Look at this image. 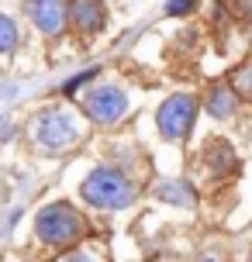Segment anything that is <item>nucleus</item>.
<instances>
[{
    "mask_svg": "<svg viewBox=\"0 0 252 262\" xmlns=\"http://www.w3.org/2000/svg\"><path fill=\"white\" fill-rule=\"evenodd\" d=\"M31 231H35V242H38L41 249L69 252V249H76V245L87 242L90 221L69 200H49V204L38 207L35 221H31Z\"/></svg>",
    "mask_w": 252,
    "mask_h": 262,
    "instance_id": "nucleus-1",
    "label": "nucleus"
},
{
    "mask_svg": "<svg viewBox=\"0 0 252 262\" xmlns=\"http://www.w3.org/2000/svg\"><path fill=\"white\" fill-rule=\"evenodd\" d=\"M138 193H142L138 180L114 162L93 166L80 183V200L93 210H128L138 200Z\"/></svg>",
    "mask_w": 252,
    "mask_h": 262,
    "instance_id": "nucleus-2",
    "label": "nucleus"
},
{
    "mask_svg": "<svg viewBox=\"0 0 252 262\" xmlns=\"http://www.w3.org/2000/svg\"><path fill=\"white\" fill-rule=\"evenodd\" d=\"M28 135H31L35 148H41V152H66L83 138V128L76 114L66 107H41L28 124Z\"/></svg>",
    "mask_w": 252,
    "mask_h": 262,
    "instance_id": "nucleus-3",
    "label": "nucleus"
},
{
    "mask_svg": "<svg viewBox=\"0 0 252 262\" xmlns=\"http://www.w3.org/2000/svg\"><path fill=\"white\" fill-rule=\"evenodd\" d=\"M80 107L90 124H97V128H118L121 121L128 118L132 100H128L124 86H118V83H97V86H90L83 93Z\"/></svg>",
    "mask_w": 252,
    "mask_h": 262,
    "instance_id": "nucleus-4",
    "label": "nucleus"
},
{
    "mask_svg": "<svg viewBox=\"0 0 252 262\" xmlns=\"http://www.w3.org/2000/svg\"><path fill=\"white\" fill-rule=\"evenodd\" d=\"M200 100L194 93H170L159 107H156V128H159L162 142H183L186 135L194 131V121H197Z\"/></svg>",
    "mask_w": 252,
    "mask_h": 262,
    "instance_id": "nucleus-5",
    "label": "nucleus"
},
{
    "mask_svg": "<svg viewBox=\"0 0 252 262\" xmlns=\"http://www.w3.org/2000/svg\"><path fill=\"white\" fill-rule=\"evenodd\" d=\"M25 14L45 38H59L69 25V0H25Z\"/></svg>",
    "mask_w": 252,
    "mask_h": 262,
    "instance_id": "nucleus-6",
    "label": "nucleus"
},
{
    "mask_svg": "<svg viewBox=\"0 0 252 262\" xmlns=\"http://www.w3.org/2000/svg\"><path fill=\"white\" fill-rule=\"evenodd\" d=\"M107 21L104 0H69V25L80 35H97Z\"/></svg>",
    "mask_w": 252,
    "mask_h": 262,
    "instance_id": "nucleus-7",
    "label": "nucleus"
},
{
    "mask_svg": "<svg viewBox=\"0 0 252 262\" xmlns=\"http://www.w3.org/2000/svg\"><path fill=\"white\" fill-rule=\"evenodd\" d=\"M156 200L162 204H173V207H194L197 204V190L190 186V180H159L152 186Z\"/></svg>",
    "mask_w": 252,
    "mask_h": 262,
    "instance_id": "nucleus-8",
    "label": "nucleus"
},
{
    "mask_svg": "<svg viewBox=\"0 0 252 262\" xmlns=\"http://www.w3.org/2000/svg\"><path fill=\"white\" fill-rule=\"evenodd\" d=\"M239 93L232 90L228 83H218V86H211L207 90V100H204V107H207V114H211L214 121H228L235 118V111H239Z\"/></svg>",
    "mask_w": 252,
    "mask_h": 262,
    "instance_id": "nucleus-9",
    "label": "nucleus"
},
{
    "mask_svg": "<svg viewBox=\"0 0 252 262\" xmlns=\"http://www.w3.org/2000/svg\"><path fill=\"white\" fill-rule=\"evenodd\" d=\"M207 162H211V172L214 176H228V172H235V152H232V145L228 142H211L207 145Z\"/></svg>",
    "mask_w": 252,
    "mask_h": 262,
    "instance_id": "nucleus-10",
    "label": "nucleus"
},
{
    "mask_svg": "<svg viewBox=\"0 0 252 262\" xmlns=\"http://www.w3.org/2000/svg\"><path fill=\"white\" fill-rule=\"evenodd\" d=\"M228 86L239 93V100L252 104V59H249V62H242L239 69L232 73V83H228Z\"/></svg>",
    "mask_w": 252,
    "mask_h": 262,
    "instance_id": "nucleus-11",
    "label": "nucleus"
},
{
    "mask_svg": "<svg viewBox=\"0 0 252 262\" xmlns=\"http://www.w3.org/2000/svg\"><path fill=\"white\" fill-rule=\"evenodd\" d=\"M55 262H111L100 249H93V245H76V249H69V252H59L55 255Z\"/></svg>",
    "mask_w": 252,
    "mask_h": 262,
    "instance_id": "nucleus-12",
    "label": "nucleus"
},
{
    "mask_svg": "<svg viewBox=\"0 0 252 262\" xmlns=\"http://www.w3.org/2000/svg\"><path fill=\"white\" fill-rule=\"evenodd\" d=\"M17 45H21V31H17V25H14V17L0 14V55L14 52Z\"/></svg>",
    "mask_w": 252,
    "mask_h": 262,
    "instance_id": "nucleus-13",
    "label": "nucleus"
},
{
    "mask_svg": "<svg viewBox=\"0 0 252 262\" xmlns=\"http://www.w3.org/2000/svg\"><path fill=\"white\" fill-rule=\"evenodd\" d=\"M97 76H100V69H97V66L83 69V73H76V76H69L66 83H62V97H76V90H83V86H87V83H93Z\"/></svg>",
    "mask_w": 252,
    "mask_h": 262,
    "instance_id": "nucleus-14",
    "label": "nucleus"
},
{
    "mask_svg": "<svg viewBox=\"0 0 252 262\" xmlns=\"http://www.w3.org/2000/svg\"><path fill=\"white\" fill-rule=\"evenodd\" d=\"M194 11V0H170L166 4V14L170 17H183V14H190Z\"/></svg>",
    "mask_w": 252,
    "mask_h": 262,
    "instance_id": "nucleus-15",
    "label": "nucleus"
},
{
    "mask_svg": "<svg viewBox=\"0 0 252 262\" xmlns=\"http://www.w3.org/2000/svg\"><path fill=\"white\" fill-rule=\"evenodd\" d=\"M235 17L239 21H252V0H235Z\"/></svg>",
    "mask_w": 252,
    "mask_h": 262,
    "instance_id": "nucleus-16",
    "label": "nucleus"
},
{
    "mask_svg": "<svg viewBox=\"0 0 252 262\" xmlns=\"http://www.w3.org/2000/svg\"><path fill=\"white\" fill-rule=\"evenodd\" d=\"M11 135H14L11 121H7V118H0V138H4V142H7V138H11Z\"/></svg>",
    "mask_w": 252,
    "mask_h": 262,
    "instance_id": "nucleus-17",
    "label": "nucleus"
},
{
    "mask_svg": "<svg viewBox=\"0 0 252 262\" xmlns=\"http://www.w3.org/2000/svg\"><path fill=\"white\" fill-rule=\"evenodd\" d=\"M197 262H225V259H218V255H204V259H197Z\"/></svg>",
    "mask_w": 252,
    "mask_h": 262,
    "instance_id": "nucleus-18",
    "label": "nucleus"
},
{
    "mask_svg": "<svg viewBox=\"0 0 252 262\" xmlns=\"http://www.w3.org/2000/svg\"><path fill=\"white\" fill-rule=\"evenodd\" d=\"M245 262H252V255H249V259H245Z\"/></svg>",
    "mask_w": 252,
    "mask_h": 262,
    "instance_id": "nucleus-19",
    "label": "nucleus"
}]
</instances>
